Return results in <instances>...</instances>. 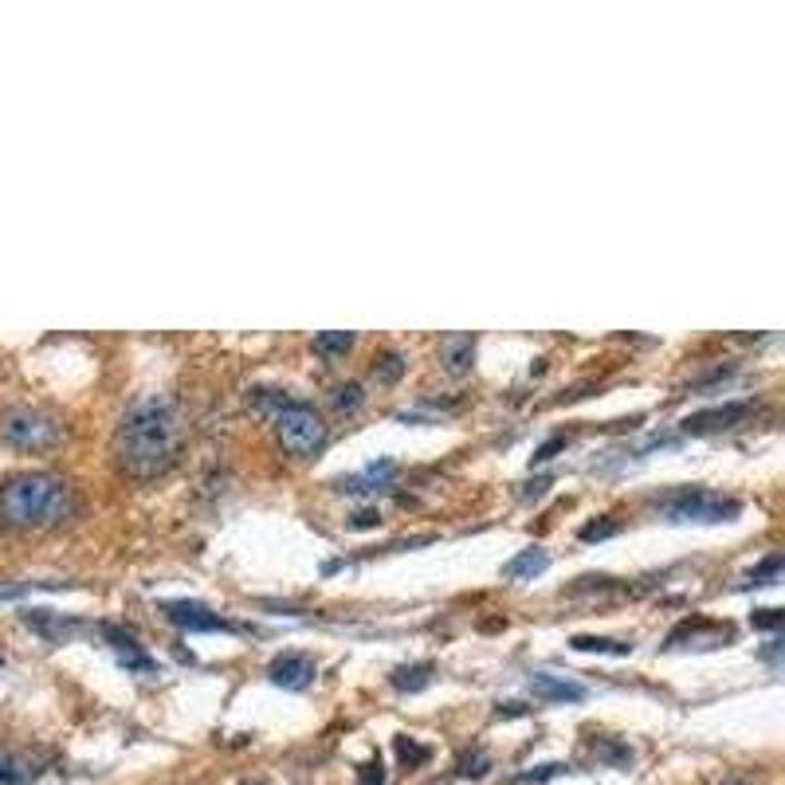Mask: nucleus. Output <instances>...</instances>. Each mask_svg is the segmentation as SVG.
Segmentation results:
<instances>
[{
    "label": "nucleus",
    "mask_w": 785,
    "mask_h": 785,
    "mask_svg": "<svg viewBox=\"0 0 785 785\" xmlns=\"http://www.w3.org/2000/svg\"><path fill=\"white\" fill-rule=\"evenodd\" d=\"M350 527H357V530H365V527H377V511H357L354 514V522Z\"/></svg>",
    "instance_id": "nucleus-29"
},
{
    "label": "nucleus",
    "mask_w": 785,
    "mask_h": 785,
    "mask_svg": "<svg viewBox=\"0 0 785 785\" xmlns=\"http://www.w3.org/2000/svg\"><path fill=\"white\" fill-rule=\"evenodd\" d=\"M570 766H562V762H550V766H538L530 769V774H522V785H538V782H550V777H562Z\"/></svg>",
    "instance_id": "nucleus-25"
},
{
    "label": "nucleus",
    "mask_w": 785,
    "mask_h": 785,
    "mask_svg": "<svg viewBox=\"0 0 785 785\" xmlns=\"http://www.w3.org/2000/svg\"><path fill=\"white\" fill-rule=\"evenodd\" d=\"M527 684H530V695L542 703H581L589 695L581 684H573V679H566V676H555V671H530Z\"/></svg>",
    "instance_id": "nucleus-9"
},
{
    "label": "nucleus",
    "mask_w": 785,
    "mask_h": 785,
    "mask_svg": "<svg viewBox=\"0 0 785 785\" xmlns=\"http://www.w3.org/2000/svg\"><path fill=\"white\" fill-rule=\"evenodd\" d=\"M597 758L609 762V766H617V769H628L637 754H632V746H625V743H601L597 746Z\"/></svg>",
    "instance_id": "nucleus-22"
},
{
    "label": "nucleus",
    "mask_w": 785,
    "mask_h": 785,
    "mask_svg": "<svg viewBox=\"0 0 785 785\" xmlns=\"http://www.w3.org/2000/svg\"><path fill=\"white\" fill-rule=\"evenodd\" d=\"M115 463L130 480H157L177 463L181 452V421L166 398H146L126 409L115 429Z\"/></svg>",
    "instance_id": "nucleus-1"
},
{
    "label": "nucleus",
    "mask_w": 785,
    "mask_h": 785,
    "mask_svg": "<svg viewBox=\"0 0 785 785\" xmlns=\"http://www.w3.org/2000/svg\"><path fill=\"white\" fill-rule=\"evenodd\" d=\"M362 401H365V393H362V385H357V381L334 385V393H331V405L338 409V413H357V409H362Z\"/></svg>",
    "instance_id": "nucleus-20"
},
{
    "label": "nucleus",
    "mask_w": 785,
    "mask_h": 785,
    "mask_svg": "<svg viewBox=\"0 0 785 785\" xmlns=\"http://www.w3.org/2000/svg\"><path fill=\"white\" fill-rule=\"evenodd\" d=\"M743 514V503L727 495H715L707 488H684L671 491L660 503L664 522H699V527H715V522H730Z\"/></svg>",
    "instance_id": "nucleus-4"
},
{
    "label": "nucleus",
    "mask_w": 785,
    "mask_h": 785,
    "mask_svg": "<svg viewBox=\"0 0 785 785\" xmlns=\"http://www.w3.org/2000/svg\"><path fill=\"white\" fill-rule=\"evenodd\" d=\"M314 676H318V668H314V660L303 652H279L267 664V679H272L275 687H283V691H306V687L314 684Z\"/></svg>",
    "instance_id": "nucleus-7"
},
{
    "label": "nucleus",
    "mask_w": 785,
    "mask_h": 785,
    "mask_svg": "<svg viewBox=\"0 0 785 785\" xmlns=\"http://www.w3.org/2000/svg\"><path fill=\"white\" fill-rule=\"evenodd\" d=\"M488 769H491V758L480 750V746H475V750H463L460 758H455V774H460L463 782H480Z\"/></svg>",
    "instance_id": "nucleus-17"
},
{
    "label": "nucleus",
    "mask_w": 785,
    "mask_h": 785,
    "mask_svg": "<svg viewBox=\"0 0 785 785\" xmlns=\"http://www.w3.org/2000/svg\"><path fill=\"white\" fill-rule=\"evenodd\" d=\"M79 511L75 491L63 475L51 471H24L0 483V519L20 530H43L59 527Z\"/></svg>",
    "instance_id": "nucleus-2"
},
{
    "label": "nucleus",
    "mask_w": 785,
    "mask_h": 785,
    "mask_svg": "<svg viewBox=\"0 0 785 785\" xmlns=\"http://www.w3.org/2000/svg\"><path fill=\"white\" fill-rule=\"evenodd\" d=\"M401 373H405V354H398V350H389V354H381L377 362H373V377H377V385H393Z\"/></svg>",
    "instance_id": "nucleus-19"
},
{
    "label": "nucleus",
    "mask_w": 785,
    "mask_h": 785,
    "mask_svg": "<svg viewBox=\"0 0 785 785\" xmlns=\"http://www.w3.org/2000/svg\"><path fill=\"white\" fill-rule=\"evenodd\" d=\"M161 612H166L169 625H177L181 632H232L228 620L200 601H161Z\"/></svg>",
    "instance_id": "nucleus-6"
},
{
    "label": "nucleus",
    "mask_w": 785,
    "mask_h": 785,
    "mask_svg": "<svg viewBox=\"0 0 785 785\" xmlns=\"http://www.w3.org/2000/svg\"><path fill=\"white\" fill-rule=\"evenodd\" d=\"M43 762L32 750H4L0 746V785H32Z\"/></svg>",
    "instance_id": "nucleus-10"
},
{
    "label": "nucleus",
    "mask_w": 785,
    "mask_h": 785,
    "mask_svg": "<svg viewBox=\"0 0 785 785\" xmlns=\"http://www.w3.org/2000/svg\"><path fill=\"white\" fill-rule=\"evenodd\" d=\"M546 566H550V555H546V550H538V546H530V550L514 555L511 562L503 566V578L507 581H530V578H538Z\"/></svg>",
    "instance_id": "nucleus-13"
},
{
    "label": "nucleus",
    "mask_w": 785,
    "mask_h": 785,
    "mask_svg": "<svg viewBox=\"0 0 785 785\" xmlns=\"http://www.w3.org/2000/svg\"><path fill=\"white\" fill-rule=\"evenodd\" d=\"M432 664L429 660H421V664H401V668H393V676H389V684L398 687V691H409V695H416V691H424V687L432 684Z\"/></svg>",
    "instance_id": "nucleus-14"
},
{
    "label": "nucleus",
    "mask_w": 785,
    "mask_h": 785,
    "mask_svg": "<svg viewBox=\"0 0 785 785\" xmlns=\"http://www.w3.org/2000/svg\"><path fill=\"white\" fill-rule=\"evenodd\" d=\"M566 444H570V436H550L542 448H538V452H534V460H530V463H550L558 452H566Z\"/></svg>",
    "instance_id": "nucleus-26"
},
{
    "label": "nucleus",
    "mask_w": 785,
    "mask_h": 785,
    "mask_svg": "<svg viewBox=\"0 0 785 785\" xmlns=\"http://www.w3.org/2000/svg\"><path fill=\"white\" fill-rule=\"evenodd\" d=\"M244 785H264V782H244Z\"/></svg>",
    "instance_id": "nucleus-33"
},
{
    "label": "nucleus",
    "mask_w": 785,
    "mask_h": 785,
    "mask_svg": "<svg viewBox=\"0 0 785 785\" xmlns=\"http://www.w3.org/2000/svg\"><path fill=\"white\" fill-rule=\"evenodd\" d=\"M20 620L32 628L36 637L51 640V645L71 637V632H79V620H67L63 612H51V609H28V612H20Z\"/></svg>",
    "instance_id": "nucleus-11"
},
{
    "label": "nucleus",
    "mask_w": 785,
    "mask_h": 785,
    "mask_svg": "<svg viewBox=\"0 0 785 785\" xmlns=\"http://www.w3.org/2000/svg\"><path fill=\"white\" fill-rule=\"evenodd\" d=\"M272 429L279 448L287 455H295V460H306V455H314L326 444V421L306 401H283L272 413Z\"/></svg>",
    "instance_id": "nucleus-3"
},
{
    "label": "nucleus",
    "mask_w": 785,
    "mask_h": 785,
    "mask_svg": "<svg viewBox=\"0 0 785 785\" xmlns=\"http://www.w3.org/2000/svg\"><path fill=\"white\" fill-rule=\"evenodd\" d=\"M754 405L750 401H730V405H719V409H703V413H691L684 424H679V432H687V436H707V432H723V429H735L743 416H750Z\"/></svg>",
    "instance_id": "nucleus-8"
},
{
    "label": "nucleus",
    "mask_w": 785,
    "mask_h": 785,
    "mask_svg": "<svg viewBox=\"0 0 785 785\" xmlns=\"http://www.w3.org/2000/svg\"><path fill=\"white\" fill-rule=\"evenodd\" d=\"M357 777H362V785H385V766H381V758H370L362 769H357Z\"/></svg>",
    "instance_id": "nucleus-28"
},
{
    "label": "nucleus",
    "mask_w": 785,
    "mask_h": 785,
    "mask_svg": "<svg viewBox=\"0 0 785 785\" xmlns=\"http://www.w3.org/2000/svg\"><path fill=\"white\" fill-rule=\"evenodd\" d=\"M0 440L20 448V452H48L63 440V424L56 416L40 413V409L17 405L0 416Z\"/></svg>",
    "instance_id": "nucleus-5"
},
{
    "label": "nucleus",
    "mask_w": 785,
    "mask_h": 785,
    "mask_svg": "<svg viewBox=\"0 0 785 785\" xmlns=\"http://www.w3.org/2000/svg\"><path fill=\"white\" fill-rule=\"evenodd\" d=\"M440 362H444L448 373H468L471 362H475V334H444Z\"/></svg>",
    "instance_id": "nucleus-12"
},
{
    "label": "nucleus",
    "mask_w": 785,
    "mask_h": 785,
    "mask_svg": "<svg viewBox=\"0 0 785 785\" xmlns=\"http://www.w3.org/2000/svg\"><path fill=\"white\" fill-rule=\"evenodd\" d=\"M719 785H750V782H746V777H723Z\"/></svg>",
    "instance_id": "nucleus-32"
},
{
    "label": "nucleus",
    "mask_w": 785,
    "mask_h": 785,
    "mask_svg": "<svg viewBox=\"0 0 785 785\" xmlns=\"http://www.w3.org/2000/svg\"><path fill=\"white\" fill-rule=\"evenodd\" d=\"M570 648L573 652H605V656H628L632 652L628 640H612V637H573Z\"/></svg>",
    "instance_id": "nucleus-16"
},
{
    "label": "nucleus",
    "mask_w": 785,
    "mask_h": 785,
    "mask_svg": "<svg viewBox=\"0 0 785 785\" xmlns=\"http://www.w3.org/2000/svg\"><path fill=\"white\" fill-rule=\"evenodd\" d=\"M350 346H354V334H346V331H326V334H318L314 338V350L323 357H342V354H350Z\"/></svg>",
    "instance_id": "nucleus-18"
},
{
    "label": "nucleus",
    "mask_w": 785,
    "mask_h": 785,
    "mask_svg": "<svg viewBox=\"0 0 785 785\" xmlns=\"http://www.w3.org/2000/svg\"><path fill=\"white\" fill-rule=\"evenodd\" d=\"M393 471H398V468H393L389 460L370 463V468H365L362 475H354V480H342L338 488H342V491H381L389 480H393Z\"/></svg>",
    "instance_id": "nucleus-15"
},
{
    "label": "nucleus",
    "mask_w": 785,
    "mask_h": 785,
    "mask_svg": "<svg viewBox=\"0 0 785 785\" xmlns=\"http://www.w3.org/2000/svg\"><path fill=\"white\" fill-rule=\"evenodd\" d=\"M750 625L762 628V632H777V628H782V609H758L750 617Z\"/></svg>",
    "instance_id": "nucleus-27"
},
{
    "label": "nucleus",
    "mask_w": 785,
    "mask_h": 785,
    "mask_svg": "<svg viewBox=\"0 0 785 785\" xmlns=\"http://www.w3.org/2000/svg\"><path fill=\"white\" fill-rule=\"evenodd\" d=\"M546 488H550V480H534V483H527V491H522V499H542V495H546Z\"/></svg>",
    "instance_id": "nucleus-30"
},
{
    "label": "nucleus",
    "mask_w": 785,
    "mask_h": 785,
    "mask_svg": "<svg viewBox=\"0 0 785 785\" xmlns=\"http://www.w3.org/2000/svg\"><path fill=\"white\" fill-rule=\"evenodd\" d=\"M777 652H782V640H769V645L766 648H762V660H769V664H777Z\"/></svg>",
    "instance_id": "nucleus-31"
},
{
    "label": "nucleus",
    "mask_w": 785,
    "mask_h": 785,
    "mask_svg": "<svg viewBox=\"0 0 785 785\" xmlns=\"http://www.w3.org/2000/svg\"><path fill=\"white\" fill-rule=\"evenodd\" d=\"M777 581H782V555H769L758 570H750L746 586H777Z\"/></svg>",
    "instance_id": "nucleus-21"
},
{
    "label": "nucleus",
    "mask_w": 785,
    "mask_h": 785,
    "mask_svg": "<svg viewBox=\"0 0 785 785\" xmlns=\"http://www.w3.org/2000/svg\"><path fill=\"white\" fill-rule=\"evenodd\" d=\"M398 758L405 762L409 769H413V766H424V762H429V746H421V743H413V738L401 735V738H398Z\"/></svg>",
    "instance_id": "nucleus-24"
},
{
    "label": "nucleus",
    "mask_w": 785,
    "mask_h": 785,
    "mask_svg": "<svg viewBox=\"0 0 785 785\" xmlns=\"http://www.w3.org/2000/svg\"><path fill=\"white\" fill-rule=\"evenodd\" d=\"M620 534V522H612V519H597V522H586L581 527V542H605V538H617Z\"/></svg>",
    "instance_id": "nucleus-23"
}]
</instances>
